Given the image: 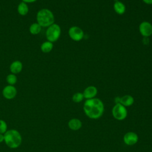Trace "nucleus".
<instances>
[{"mask_svg":"<svg viewBox=\"0 0 152 152\" xmlns=\"http://www.w3.org/2000/svg\"><path fill=\"white\" fill-rule=\"evenodd\" d=\"M134 103V97L129 94H126L121 97L120 103L125 107H129L132 106Z\"/></svg>","mask_w":152,"mask_h":152,"instance_id":"ddd939ff","label":"nucleus"},{"mask_svg":"<svg viewBox=\"0 0 152 152\" xmlns=\"http://www.w3.org/2000/svg\"><path fill=\"white\" fill-rule=\"evenodd\" d=\"M112 115L116 120L119 121H124L128 115L126 107L121 103L115 104L112 109Z\"/></svg>","mask_w":152,"mask_h":152,"instance_id":"39448f33","label":"nucleus"},{"mask_svg":"<svg viewBox=\"0 0 152 152\" xmlns=\"http://www.w3.org/2000/svg\"><path fill=\"white\" fill-rule=\"evenodd\" d=\"M36 20L42 27H48L54 23L55 17L53 12L50 10L43 8L37 12Z\"/></svg>","mask_w":152,"mask_h":152,"instance_id":"7ed1b4c3","label":"nucleus"},{"mask_svg":"<svg viewBox=\"0 0 152 152\" xmlns=\"http://www.w3.org/2000/svg\"><path fill=\"white\" fill-rule=\"evenodd\" d=\"M142 1L148 5H151L152 4V0H142Z\"/></svg>","mask_w":152,"mask_h":152,"instance_id":"5701e85b","label":"nucleus"},{"mask_svg":"<svg viewBox=\"0 0 152 152\" xmlns=\"http://www.w3.org/2000/svg\"><path fill=\"white\" fill-rule=\"evenodd\" d=\"M23 69V64L20 61H15L12 62L10 66V70L12 74H17L20 73Z\"/></svg>","mask_w":152,"mask_h":152,"instance_id":"f8f14e48","label":"nucleus"},{"mask_svg":"<svg viewBox=\"0 0 152 152\" xmlns=\"http://www.w3.org/2000/svg\"><path fill=\"white\" fill-rule=\"evenodd\" d=\"M83 123L78 118H72L68 122V128L72 131H78L81 128Z\"/></svg>","mask_w":152,"mask_h":152,"instance_id":"9b49d317","label":"nucleus"},{"mask_svg":"<svg viewBox=\"0 0 152 152\" xmlns=\"http://www.w3.org/2000/svg\"><path fill=\"white\" fill-rule=\"evenodd\" d=\"M2 93L5 99L7 100H11L15 97L17 93V90L14 86L8 85L3 88Z\"/></svg>","mask_w":152,"mask_h":152,"instance_id":"1a4fd4ad","label":"nucleus"},{"mask_svg":"<svg viewBox=\"0 0 152 152\" xmlns=\"http://www.w3.org/2000/svg\"><path fill=\"white\" fill-rule=\"evenodd\" d=\"M120 99H121V97H116L115 98V104H118V103H120Z\"/></svg>","mask_w":152,"mask_h":152,"instance_id":"412c9836","label":"nucleus"},{"mask_svg":"<svg viewBox=\"0 0 152 152\" xmlns=\"http://www.w3.org/2000/svg\"><path fill=\"white\" fill-rule=\"evenodd\" d=\"M113 8L116 13H117L119 15L124 14L126 10V7L125 5L120 1H116L114 3Z\"/></svg>","mask_w":152,"mask_h":152,"instance_id":"4468645a","label":"nucleus"},{"mask_svg":"<svg viewBox=\"0 0 152 152\" xmlns=\"http://www.w3.org/2000/svg\"><path fill=\"white\" fill-rule=\"evenodd\" d=\"M61 34V28L60 26L56 23H53L49 26L46 31V37L48 41L55 42L57 41Z\"/></svg>","mask_w":152,"mask_h":152,"instance_id":"20e7f679","label":"nucleus"},{"mask_svg":"<svg viewBox=\"0 0 152 152\" xmlns=\"http://www.w3.org/2000/svg\"><path fill=\"white\" fill-rule=\"evenodd\" d=\"M68 34L72 40L76 42L82 40L84 36L83 30L77 26L71 27L68 30Z\"/></svg>","mask_w":152,"mask_h":152,"instance_id":"423d86ee","label":"nucleus"},{"mask_svg":"<svg viewBox=\"0 0 152 152\" xmlns=\"http://www.w3.org/2000/svg\"><path fill=\"white\" fill-rule=\"evenodd\" d=\"M6 81L8 85L14 86L16 84L17 81V78L15 74H10L6 77Z\"/></svg>","mask_w":152,"mask_h":152,"instance_id":"a211bd4d","label":"nucleus"},{"mask_svg":"<svg viewBox=\"0 0 152 152\" xmlns=\"http://www.w3.org/2000/svg\"><path fill=\"white\" fill-rule=\"evenodd\" d=\"M37 0H22L23 2L25 3H33L36 2Z\"/></svg>","mask_w":152,"mask_h":152,"instance_id":"4be33fe9","label":"nucleus"},{"mask_svg":"<svg viewBox=\"0 0 152 152\" xmlns=\"http://www.w3.org/2000/svg\"><path fill=\"white\" fill-rule=\"evenodd\" d=\"M97 88L94 86H90L86 87L83 94L84 98L86 99H90L94 98L97 94Z\"/></svg>","mask_w":152,"mask_h":152,"instance_id":"9d476101","label":"nucleus"},{"mask_svg":"<svg viewBox=\"0 0 152 152\" xmlns=\"http://www.w3.org/2000/svg\"><path fill=\"white\" fill-rule=\"evenodd\" d=\"M53 48V43L49 41H46L43 42L40 46V50L43 53H49L50 52Z\"/></svg>","mask_w":152,"mask_h":152,"instance_id":"dca6fc26","label":"nucleus"},{"mask_svg":"<svg viewBox=\"0 0 152 152\" xmlns=\"http://www.w3.org/2000/svg\"><path fill=\"white\" fill-rule=\"evenodd\" d=\"M85 115L90 119H98L101 118L104 111L103 102L98 98L86 99L83 104Z\"/></svg>","mask_w":152,"mask_h":152,"instance_id":"f257e3e1","label":"nucleus"},{"mask_svg":"<svg viewBox=\"0 0 152 152\" xmlns=\"http://www.w3.org/2000/svg\"><path fill=\"white\" fill-rule=\"evenodd\" d=\"M7 130L8 125L7 122L3 119H0V134H4Z\"/></svg>","mask_w":152,"mask_h":152,"instance_id":"aec40b11","label":"nucleus"},{"mask_svg":"<svg viewBox=\"0 0 152 152\" xmlns=\"http://www.w3.org/2000/svg\"><path fill=\"white\" fill-rule=\"evenodd\" d=\"M138 141V136L137 133L133 131H129L125 133L123 137V141L125 144L131 146L136 144Z\"/></svg>","mask_w":152,"mask_h":152,"instance_id":"0eeeda50","label":"nucleus"},{"mask_svg":"<svg viewBox=\"0 0 152 152\" xmlns=\"http://www.w3.org/2000/svg\"><path fill=\"white\" fill-rule=\"evenodd\" d=\"M4 135V142L10 148L15 149L21 145L22 143V136L17 129H8Z\"/></svg>","mask_w":152,"mask_h":152,"instance_id":"f03ea898","label":"nucleus"},{"mask_svg":"<svg viewBox=\"0 0 152 152\" xmlns=\"http://www.w3.org/2000/svg\"><path fill=\"white\" fill-rule=\"evenodd\" d=\"M41 30H42V27L37 23H34L31 24L29 28L30 33L33 35L39 34L41 31Z\"/></svg>","mask_w":152,"mask_h":152,"instance_id":"f3484780","label":"nucleus"},{"mask_svg":"<svg viewBox=\"0 0 152 152\" xmlns=\"http://www.w3.org/2000/svg\"><path fill=\"white\" fill-rule=\"evenodd\" d=\"M139 31L144 37H148L152 34V24L146 21H142L139 26Z\"/></svg>","mask_w":152,"mask_h":152,"instance_id":"6e6552de","label":"nucleus"},{"mask_svg":"<svg viewBox=\"0 0 152 152\" xmlns=\"http://www.w3.org/2000/svg\"><path fill=\"white\" fill-rule=\"evenodd\" d=\"M84 96L83 93L80 92H77L75 94H73L72 97V100L75 103H80L84 99Z\"/></svg>","mask_w":152,"mask_h":152,"instance_id":"6ab92c4d","label":"nucleus"},{"mask_svg":"<svg viewBox=\"0 0 152 152\" xmlns=\"http://www.w3.org/2000/svg\"><path fill=\"white\" fill-rule=\"evenodd\" d=\"M4 141V135L2 134H0V143Z\"/></svg>","mask_w":152,"mask_h":152,"instance_id":"b1692460","label":"nucleus"},{"mask_svg":"<svg viewBox=\"0 0 152 152\" xmlns=\"http://www.w3.org/2000/svg\"><path fill=\"white\" fill-rule=\"evenodd\" d=\"M28 7L27 4V3H25L24 2H21L17 7V12L18 13L21 15H26L28 12Z\"/></svg>","mask_w":152,"mask_h":152,"instance_id":"2eb2a0df","label":"nucleus"}]
</instances>
